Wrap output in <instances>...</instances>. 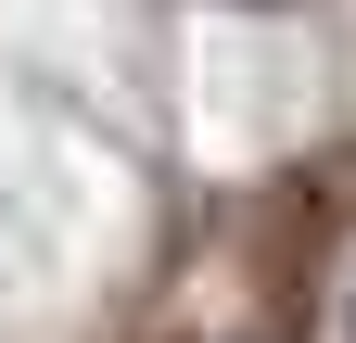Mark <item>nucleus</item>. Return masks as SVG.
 I'll return each instance as SVG.
<instances>
[{"label":"nucleus","instance_id":"f257e3e1","mask_svg":"<svg viewBox=\"0 0 356 343\" xmlns=\"http://www.w3.org/2000/svg\"><path fill=\"white\" fill-rule=\"evenodd\" d=\"M343 343H356V280H343Z\"/></svg>","mask_w":356,"mask_h":343}]
</instances>
